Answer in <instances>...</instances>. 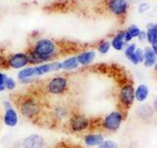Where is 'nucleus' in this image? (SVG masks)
I'll return each instance as SVG.
<instances>
[{
  "mask_svg": "<svg viewBox=\"0 0 157 148\" xmlns=\"http://www.w3.org/2000/svg\"><path fill=\"white\" fill-rule=\"evenodd\" d=\"M124 113L120 110L112 111L103 117L101 121V127L106 131L116 132L120 130L123 121H124Z\"/></svg>",
  "mask_w": 157,
  "mask_h": 148,
  "instance_id": "3",
  "label": "nucleus"
},
{
  "mask_svg": "<svg viewBox=\"0 0 157 148\" xmlns=\"http://www.w3.org/2000/svg\"><path fill=\"white\" fill-rule=\"evenodd\" d=\"M110 47H111V43L109 42H107V41L102 42V43H100L99 46H98V51L102 54H105L109 51Z\"/></svg>",
  "mask_w": 157,
  "mask_h": 148,
  "instance_id": "23",
  "label": "nucleus"
},
{
  "mask_svg": "<svg viewBox=\"0 0 157 148\" xmlns=\"http://www.w3.org/2000/svg\"><path fill=\"white\" fill-rule=\"evenodd\" d=\"M127 32L130 34V36L132 38H136L139 36V34L140 33V30L139 29V27L136 26V25H132V26L127 30Z\"/></svg>",
  "mask_w": 157,
  "mask_h": 148,
  "instance_id": "25",
  "label": "nucleus"
},
{
  "mask_svg": "<svg viewBox=\"0 0 157 148\" xmlns=\"http://www.w3.org/2000/svg\"><path fill=\"white\" fill-rule=\"evenodd\" d=\"M4 85H5V89H6V90L12 91L16 88V81H15L13 78L7 77L6 81H5V83H4Z\"/></svg>",
  "mask_w": 157,
  "mask_h": 148,
  "instance_id": "24",
  "label": "nucleus"
},
{
  "mask_svg": "<svg viewBox=\"0 0 157 148\" xmlns=\"http://www.w3.org/2000/svg\"><path fill=\"white\" fill-rule=\"evenodd\" d=\"M136 56L137 58V61H139V63H144V49L136 48Z\"/></svg>",
  "mask_w": 157,
  "mask_h": 148,
  "instance_id": "26",
  "label": "nucleus"
},
{
  "mask_svg": "<svg viewBox=\"0 0 157 148\" xmlns=\"http://www.w3.org/2000/svg\"><path fill=\"white\" fill-rule=\"evenodd\" d=\"M152 46H151V49H152V51H153L155 53V56H157V42L153 43H151Z\"/></svg>",
  "mask_w": 157,
  "mask_h": 148,
  "instance_id": "32",
  "label": "nucleus"
},
{
  "mask_svg": "<svg viewBox=\"0 0 157 148\" xmlns=\"http://www.w3.org/2000/svg\"><path fill=\"white\" fill-rule=\"evenodd\" d=\"M98 148H119L118 143L111 139H104Z\"/></svg>",
  "mask_w": 157,
  "mask_h": 148,
  "instance_id": "22",
  "label": "nucleus"
},
{
  "mask_svg": "<svg viewBox=\"0 0 157 148\" xmlns=\"http://www.w3.org/2000/svg\"><path fill=\"white\" fill-rule=\"evenodd\" d=\"M154 70H155V72H157V61H156V63L154 64Z\"/></svg>",
  "mask_w": 157,
  "mask_h": 148,
  "instance_id": "34",
  "label": "nucleus"
},
{
  "mask_svg": "<svg viewBox=\"0 0 157 148\" xmlns=\"http://www.w3.org/2000/svg\"><path fill=\"white\" fill-rule=\"evenodd\" d=\"M61 65H62V69H64V70H74V69L78 68L80 64L78 62L77 57L73 56L65 59L63 62H61Z\"/></svg>",
  "mask_w": 157,
  "mask_h": 148,
  "instance_id": "20",
  "label": "nucleus"
},
{
  "mask_svg": "<svg viewBox=\"0 0 157 148\" xmlns=\"http://www.w3.org/2000/svg\"><path fill=\"white\" fill-rule=\"evenodd\" d=\"M17 107L21 115L28 120H34L41 113V105L36 98L24 96L17 100Z\"/></svg>",
  "mask_w": 157,
  "mask_h": 148,
  "instance_id": "2",
  "label": "nucleus"
},
{
  "mask_svg": "<svg viewBox=\"0 0 157 148\" xmlns=\"http://www.w3.org/2000/svg\"><path fill=\"white\" fill-rule=\"evenodd\" d=\"M146 39L150 43L157 42V25L150 26L146 33Z\"/></svg>",
  "mask_w": 157,
  "mask_h": 148,
  "instance_id": "21",
  "label": "nucleus"
},
{
  "mask_svg": "<svg viewBox=\"0 0 157 148\" xmlns=\"http://www.w3.org/2000/svg\"><path fill=\"white\" fill-rule=\"evenodd\" d=\"M5 66H8L7 65V59L5 58L2 54H0V68H3Z\"/></svg>",
  "mask_w": 157,
  "mask_h": 148,
  "instance_id": "27",
  "label": "nucleus"
},
{
  "mask_svg": "<svg viewBox=\"0 0 157 148\" xmlns=\"http://www.w3.org/2000/svg\"><path fill=\"white\" fill-rule=\"evenodd\" d=\"M153 109H152V106L149 105H141L137 108L136 110V115L137 117H140L141 120H148V118H151L152 116H153Z\"/></svg>",
  "mask_w": 157,
  "mask_h": 148,
  "instance_id": "16",
  "label": "nucleus"
},
{
  "mask_svg": "<svg viewBox=\"0 0 157 148\" xmlns=\"http://www.w3.org/2000/svg\"><path fill=\"white\" fill-rule=\"evenodd\" d=\"M7 75L6 74H4L2 72H0V85H4V83L5 81H6V79H7ZM5 86V85H4Z\"/></svg>",
  "mask_w": 157,
  "mask_h": 148,
  "instance_id": "29",
  "label": "nucleus"
},
{
  "mask_svg": "<svg viewBox=\"0 0 157 148\" xmlns=\"http://www.w3.org/2000/svg\"><path fill=\"white\" fill-rule=\"evenodd\" d=\"M148 8H149V5H148V4H147V3H142V4L140 5L139 11H140V12H145Z\"/></svg>",
  "mask_w": 157,
  "mask_h": 148,
  "instance_id": "28",
  "label": "nucleus"
},
{
  "mask_svg": "<svg viewBox=\"0 0 157 148\" xmlns=\"http://www.w3.org/2000/svg\"><path fill=\"white\" fill-rule=\"evenodd\" d=\"M29 64L28 54L25 52H18L10 56L7 59V65L14 69H20L26 67Z\"/></svg>",
  "mask_w": 157,
  "mask_h": 148,
  "instance_id": "7",
  "label": "nucleus"
},
{
  "mask_svg": "<svg viewBox=\"0 0 157 148\" xmlns=\"http://www.w3.org/2000/svg\"><path fill=\"white\" fill-rule=\"evenodd\" d=\"M3 107H4V110H6V109H9V108H12L13 105H12V103L10 102V101H4L3 102Z\"/></svg>",
  "mask_w": 157,
  "mask_h": 148,
  "instance_id": "30",
  "label": "nucleus"
},
{
  "mask_svg": "<svg viewBox=\"0 0 157 148\" xmlns=\"http://www.w3.org/2000/svg\"><path fill=\"white\" fill-rule=\"evenodd\" d=\"M118 101L122 108L129 109L136 101L135 87L132 83H126L122 85L118 93Z\"/></svg>",
  "mask_w": 157,
  "mask_h": 148,
  "instance_id": "6",
  "label": "nucleus"
},
{
  "mask_svg": "<svg viewBox=\"0 0 157 148\" xmlns=\"http://www.w3.org/2000/svg\"><path fill=\"white\" fill-rule=\"evenodd\" d=\"M70 115H71V113L69 111V108L66 105H64V104H58V105H56L53 108L52 116L58 121L68 120Z\"/></svg>",
  "mask_w": 157,
  "mask_h": 148,
  "instance_id": "12",
  "label": "nucleus"
},
{
  "mask_svg": "<svg viewBox=\"0 0 157 148\" xmlns=\"http://www.w3.org/2000/svg\"><path fill=\"white\" fill-rule=\"evenodd\" d=\"M104 139V135L102 133L90 132L83 136V142L87 147H98Z\"/></svg>",
  "mask_w": 157,
  "mask_h": 148,
  "instance_id": "11",
  "label": "nucleus"
},
{
  "mask_svg": "<svg viewBox=\"0 0 157 148\" xmlns=\"http://www.w3.org/2000/svg\"><path fill=\"white\" fill-rule=\"evenodd\" d=\"M76 57L78 59V64H81V65H88V64H90L93 60H94L95 51H83Z\"/></svg>",
  "mask_w": 157,
  "mask_h": 148,
  "instance_id": "15",
  "label": "nucleus"
},
{
  "mask_svg": "<svg viewBox=\"0 0 157 148\" xmlns=\"http://www.w3.org/2000/svg\"><path fill=\"white\" fill-rule=\"evenodd\" d=\"M69 89V81L64 76H55L46 84V91L52 96H62Z\"/></svg>",
  "mask_w": 157,
  "mask_h": 148,
  "instance_id": "5",
  "label": "nucleus"
},
{
  "mask_svg": "<svg viewBox=\"0 0 157 148\" xmlns=\"http://www.w3.org/2000/svg\"><path fill=\"white\" fill-rule=\"evenodd\" d=\"M60 69H62V65H61V62H59V61L39 64V65L34 66V76L38 77V76L44 75V74H47L49 72L58 71V70H60Z\"/></svg>",
  "mask_w": 157,
  "mask_h": 148,
  "instance_id": "9",
  "label": "nucleus"
},
{
  "mask_svg": "<svg viewBox=\"0 0 157 148\" xmlns=\"http://www.w3.org/2000/svg\"><path fill=\"white\" fill-rule=\"evenodd\" d=\"M136 44L135 43L130 44L125 49V56L132 63L139 64V61H137V58L136 56Z\"/></svg>",
  "mask_w": 157,
  "mask_h": 148,
  "instance_id": "19",
  "label": "nucleus"
},
{
  "mask_svg": "<svg viewBox=\"0 0 157 148\" xmlns=\"http://www.w3.org/2000/svg\"><path fill=\"white\" fill-rule=\"evenodd\" d=\"M144 64L146 67H152L154 66V64L157 61V56L155 53L152 51L151 47H145L144 49Z\"/></svg>",
  "mask_w": 157,
  "mask_h": 148,
  "instance_id": "17",
  "label": "nucleus"
},
{
  "mask_svg": "<svg viewBox=\"0 0 157 148\" xmlns=\"http://www.w3.org/2000/svg\"><path fill=\"white\" fill-rule=\"evenodd\" d=\"M3 122H4V125L8 127L17 126L19 122V116H18L17 111L15 110L13 107L5 110L4 115H3Z\"/></svg>",
  "mask_w": 157,
  "mask_h": 148,
  "instance_id": "10",
  "label": "nucleus"
},
{
  "mask_svg": "<svg viewBox=\"0 0 157 148\" xmlns=\"http://www.w3.org/2000/svg\"><path fill=\"white\" fill-rule=\"evenodd\" d=\"M108 6L110 11L115 15H122L127 11L128 4L126 0H110Z\"/></svg>",
  "mask_w": 157,
  "mask_h": 148,
  "instance_id": "13",
  "label": "nucleus"
},
{
  "mask_svg": "<svg viewBox=\"0 0 157 148\" xmlns=\"http://www.w3.org/2000/svg\"><path fill=\"white\" fill-rule=\"evenodd\" d=\"M125 46V41H124V32H121L117 34L116 36L113 38L111 42V47H114L116 51H122Z\"/></svg>",
  "mask_w": 157,
  "mask_h": 148,
  "instance_id": "18",
  "label": "nucleus"
},
{
  "mask_svg": "<svg viewBox=\"0 0 157 148\" xmlns=\"http://www.w3.org/2000/svg\"><path fill=\"white\" fill-rule=\"evenodd\" d=\"M137 37H139V39H140V42H144V39H146V33H144V32H140Z\"/></svg>",
  "mask_w": 157,
  "mask_h": 148,
  "instance_id": "31",
  "label": "nucleus"
},
{
  "mask_svg": "<svg viewBox=\"0 0 157 148\" xmlns=\"http://www.w3.org/2000/svg\"><path fill=\"white\" fill-rule=\"evenodd\" d=\"M152 109H153V112L157 113V97L154 99L153 104H152Z\"/></svg>",
  "mask_w": 157,
  "mask_h": 148,
  "instance_id": "33",
  "label": "nucleus"
},
{
  "mask_svg": "<svg viewBox=\"0 0 157 148\" xmlns=\"http://www.w3.org/2000/svg\"><path fill=\"white\" fill-rule=\"evenodd\" d=\"M23 148H44L45 147V140L39 134H31L25 137L22 141Z\"/></svg>",
  "mask_w": 157,
  "mask_h": 148,
  "instance_id": "8",
  "label": "nucleus"
},
{
  "mask_svg": "<svg viewBox=\"0 0 157 148\" xmlns=\"http://www.w3.org/2000/svg\"><path fill=\"white\" fill-rule=\"evenodd\" d=\"M90 120L81 113H72L68 118V126L72 132L81 133L90 127Z\"/></svg>",
  "mask_w": 157,
  "mask_h": 148,
  "instance_id": "4",
  "label": "nucleus"
},
{
  "mask_svg": "<svg viewBox=\"0 0 157 148\" xmlns=\"http://www.w3.org/2000/svg\"><path fill=\"white\" fill-rule=\"evenodd\" d=\"M149 97V88L145 84H140L135 88V99L136 102L140 104L144 103Z\"/></svg>",
  "mask_w": 157,
  "mask_h": 148,
  "instance_id": "14",
  "label": "nucleus"
},
{
  "mask_svg": "<svg viewBox=\"0 0 157 148\" xmlns=\"http://www.w3.org/2000/svg\"><path fill=\"white\" fill-rule=\"evenodd\" d=\"M28 54L29 63L32 64H42L51 60L57 54V46L51 39H41L34 44L33 51Z\"/></svg>",
  "mask_w": 157,
  "mask_h": 148,
  "instance_id": "1",
  "label": "nucleus"
}]
</instances>
